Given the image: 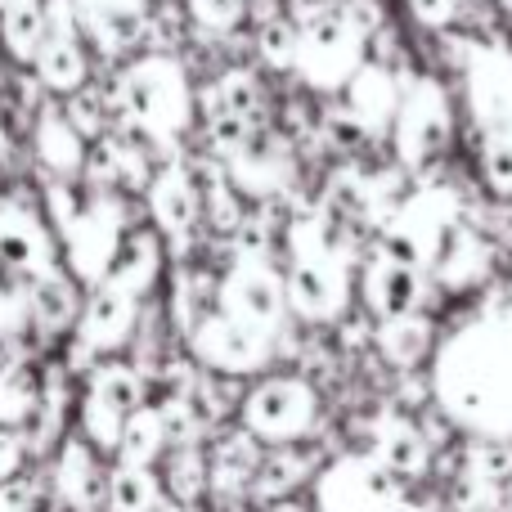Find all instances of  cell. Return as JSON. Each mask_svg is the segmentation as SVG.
Returning <instances> with one entry per match:
<instances>
[{
  "label": "cell",
  "mask_w": 512,
  "mask_h": 512,
  "mask_svg": "<svg viewBox=\"0 0 512 512\" xmlns=\"http://www.w3.org/2000/svg\"><path fill=\"white\" fill-rule=\"evenodd\" d=\"M265 512H315V504H301V499L292 495V499H279V504H265Z\"/></svg>",
  "instance_id": "cell-45"
},
{
  "label": "cell",
  "mask_w": 512,
  "mask_h": 512,
  "mask_svg": "<svg viewBox=\"0 0 512 512\" xmlns=\"http://www.w3.org/2000/svg\"><path fill=\"white\" fill-rule=\"evenodd\" d=\"M23 454H27V441L18 432H5L0 427V481H9L18 468H23Z\"/></svg>",
  "instance_id": "cell-43"
},
{
  "label": "cell",
  "mask_w": 512,
  "mask_h": 512,
  "mask_svg": "<svg viewBox=\"0 0 512 512\" xmlns=\"http://www.w3.org/2000/svg\"><path fill=\"white\" fill-rule=\"evenodd\" d=\"M45 32H50V18H45V9L36 5V0H23V5H14L5 14V45H9L14 59H32V54H41Z\"/></svg>",
  "instance_id": "cell-36"
},
{
  "label": "cell",
  "mask_w": 512,
  "mask_h": 512,
  "mask_svg": "<svg viewBox=\"0 0 512 512\" xmlns=\"http://www.w3.org/2000/svg\"><path fill=\"white\" fill-rule=\"evenodd\" d=\"M36 68H41V81L59 95H77L86 86V54L72 41L68 27H54V36H45L41 54H36Z\"/></svg>",
  "instance_id": "cell-29"
},
{
  "label": "cell",
  "mask_w": 512,
  "mask_h": 512,
  "mask_svg": "<svg viewBox=\"0 0 512 512\" xmlns=\"http://www.w3.org/2000/svg\"><path fill=\"white\" fill-rule=\"evenodd\" d=\"M162 504V481L153 468L117 463L108 472V512H153Z\"/></svg>",
  "instance_id": "cell-31"
},
{
  "label": "cell",
  "mask_w": 512,
  "mask_h": 512,
  "mask_svg": "<svg viewBox=\"0 0 512 512\" xmlns=\"http://www.w3.org/2000/svg\"><path fill=\"white\" fill-rule=\"evenodd\" d=\"M409 18H414L423 32H450L459 27V14H463V0H405Z\"/></svg>",
  "instance_id": "cell-42"
},
{
  "label": "cell",
  "mask_w": 512,
  "mask_h": 512,
  "mask_svg": "<svg viewBox=\"0 0 512 512\" xmlns=\"http://www.w3.org/2000/svg\"><path fill=\"white\" fill-rule=\"evenodd\" d=\"M36 158L54 176H77L86 167V140L68 122V113H59V108H45L41 113V122H36Z\"/></svg>",
  "instance_id": "cell-27"
},
{
  "label": "cell",
  "mask_w": 512,
  "mask_h": 512,
  "mask_svg": "<svg viewBox=\"0 0 512 512\" xmlns=\"http://www.w3.org/2000/svg\"><path fill=\"white\" fill-rule=\"evenodd\" d=\"M405 486L373 454H342L315 477V512H387Z\"/></svg>",
  "instance_id": "cell-7"
},
{
  "label": "cell",
  "mask_w": 512,
  "mask_h": 512,
  "mask_svg": "<svg viewBox=\"0 0 512 512\" xmlns=\"http://www.w3.org/2000/svg\"><path fill=\"white\" fill-rule=\"evenodd\" d=\"M153 512H189V508H180V504H176V499H162V504H158V508H153Z\"/></svg>",
  "instance_id": "cell-47"
},
{
  "label": "cell",
  "mask_w": 512,
  "mask_h": 512,
  "mask_svg": "<svg viewBox=\"0 0 512 512\" xmlns=\"http://www.w3.org/2000/svg\"><path fill=\"white\" fill-rule=\"evenodd\" d=\"M239 427L256 441L270 445H297L310 441L319 427V391L301 373H270L252 382L239 400Z\"/></svg>",
  "instance_id": "cell-5"
},
{
  "label": "cell",
  "mask_w": 512,
  "mask_h": 512,
  "mask_svg": "<svg viewBox=\"0 0 512 512\" xmlns=\"http://www.w3.org/2000/svg\"><path fill=\"white\" fill-rule=\"evenodd\" d=\"M189 14L207 32H234L248 14V0H189Z\"/></svg>",
  "instance_id": "cell-41"
},
{
  "label": "cell",
  "mask_w": 512,
  "mask_h": 512,
  "mask_svg": "<svg viewBox=\"0 0 512 512\" xmlns=\"http://www.w3.org/2000/svg\"><path fill=\"white\" fill-rule=\"evenodd\" d=\"M90 180L95 185H144V158L126 140H99V149L90 153Z\"/></svg>",
  "instance_id": "cell-34"
},
{
  "label": "cell",
  "mask_w": 512,
  "mask_h": 512,
  "mask_svg": "<svg viewBox=\"0 0 512 512\" xmlns=\"http://www.w3.org/2000/svg\"><path fill=\"white\" fill-rule=\"evenodd\" d=\"M342 95H346V108L360 117L373 140H391V126H396V113H400V68L369 54L355 68V77L346 81Z\"/></svg>",
  "instance_id": "cell-16"
},
{
  "label": "cell",
  "mask_w": 512,
  "mask_h": 512,
  "mask_svg": "<svg viewBox=\"0 0 512 512\" xmlns=\"http://www.w3.org/2000/svg\"><path fill=\"white\" fill-rule=\"evenodd\" d=\"M283 297L301 324H337L351 306V265L324 256L292 261L283 274Z\"/></svg>",
  "instance_id": "cell-11"
},
{
  "label": "cell",
  "mask_w": 512,
  "mask_h": 512,
  "mask_svg": "<svg viewBox=\"0 0 512 512\" xmlns=\"http://www.w3.org/2000/svg\"><path fill=\"white\" fill-rule=\"evenodd\" d=\"M0 265L27 274V279H41L54 270V243L27 207H0Z\"/></svg>",
  "instance_id": "cell-23"
},
{
  "label": "cell",
  "mask_w": 512,
  "mask_h": 512,
  "mask_svg": "<svg viewBox=\"0 0 512 512\" xmlns=\"http://www.w3.org/2000/svg\"><path fill=\"white\" fill-rule=\"evenodd\" d=\"M167 454V427H162L158 405H140L122 427L117 441V463H135V468H153Z\"/></svg>",
  "instance_id": "cell-30"
},
{
  "label": "cell",
  "mask_w": 512,
  "mask_h": 512,
  "mask_svg": "<svg viewBox=\"0 0 512 512\" xmlns=\"http://www.w3.org/2000/svg\"><path fill=\"white\" fill-rule=\"evenodd\" d=\"M436 346H441V337H436V324L427 315H405V319H391V324L373 328V351L396 373L423 369L436 355Z\"/></svg>",
  "instance_id": "cell-24"
},
{
  "label": "cell",
  "mask_w": 512,
  "mask_h": 512,
  "mask_svg": "<svg viewBox=\"0 0 512 512\" xmlns=\"http://www.w3.org/2000/svg\"><path fill=\"white\" fill-rule=\"evenodd\" d=\"M225 176L243 198H279L292 185V149L283 135L252 131L239 149L225 158Z\"/></svg>",
  "instance_id": "cell-14"
},
{
  "label": "cell",
  "mask_w": 512,
  "mask_h": 512,
  "mask_svg": "<svg viewBox=\"0 0 512 512\" xmlns=\"http://www.w3.org/2000/svg\"><path fill=\"white\" fill-rule=\"evenodd\" d=\"M360 301H364V315L378 319V324H391V319H405V315H423L427 270H414V265H400V261H387V256L369 252L360 265Z\"/></svg>",
  "instance_id": "cell-12"
},
{
  "label": "cell",
  "mask_w": 512,
  "mask_h": 512,
  "mask_svg": "<svg viewBox=\"0 0 512 512\" xmlns=\"http://www.w3.org/2000/svg\"><path fill=\"white\" fill-rule=\"evenodd\" d=\"M216 310L279 337L288 319V297H283V274L270 261H239L234 256L230 274L216 283Z\"/></svg>",
  "instance_id": "cell-10"
},
{
  "label": "cell",
  "mask_w": 512,
  "mask_h": 512,
  "mask_svg": "<svg viewBox=\"0 0 512 512\" xmlns=\"http://www.w3.org/2000/svg\"><path fill=\"white\" fill-rule=\"evenodd\" d=\"M454 140V108L445 86L432 72H400V113L391 126V153L396 167H405L409 176L432 180L436 167L445 162Z\"/></svg>",
  "instance_id": "cell-2"
},
{
  "label": "cell",
  "mask_w": 512,
  "mask_h": 512,
  "mask_svg": "<svg viewBox=\"0 0 512 512\" xmlns=\"http://www.w3.org/2000/svg\"><path fill=\"white\" fill-rule=\"evenodd\" d=\"M167 490L180 508L198 504L207 495V454L203 445H171L167 450Z\"/></svg>",
  "instance_id": "cell-32"
},
{
  "label": "cell",
  "mask_w": 512,
  "mask_h": 512,
  "mask_svg": "<svg viewBox=\"0 0 512 512\" xmlns=\"http://www.w3.org/2000/svg\"><path fill=\"white\" fill-rule=\"evenodd\" d=\"M32 319L41 328H50V333L54 328H68L77 319V288L59 270L32 279Z\"/></svg>",
  "instance_id": "cell-33"
},
{
  "label": "cell",
  "mask_w": 512,
  "mask_h": 512,
  "mask_svg": "<svg viewBox=\"0 0 512 512\" xmlns=\"http://www.w3.org/2000/svg\"><path fill=\"white\" fill-rule=\"evenodd\" d=\"M490 265H495L490 239H481L477 225L459 216V221L441 234V243H436L427 274H432L445 292H472V288H481V283H490Z\"/></svg>",
  "instance_id": "cell-15"
},
{
  "label": "cell",
  "mask_w": 512,
  "mask_h": 512,
  "mask_svg": "<svg viewBox=\"0 0 512 512\" xmlns=\"http://www.w3.org/2000/svg\"><path fill=\"white\" fill-rule=\"evenodd\" d=\"M158 270H162V248H158V239H153L149 230H140V234H131V239H122V248H117L113 265H108L104 283L140 301L144 292L158 283Z\"/></svg>",
  "instance_id": "cell-25"
},
{
  "label": "cell",
  "mask_w": 512,
  "mask_h": 512,
  "mask_svg": "<svg viewBox=\"0 0 512 512\" xmlns=\"http://www.w3.org/2000/svg\"><path fill=\"white\" fill-rule=\"evenodd\" d=\"M481 185L512 198V135H481Z\"/></svg>",
  "instance_id": "cell-40"
},
{
  "label": "cell",
  "mask_w": 512,
  "mask_h": 512,
  "mask_svg": "<svg viewBox=\"0 0 512 512\" xmlns=\"http://www.w3.org/2000/svg\"><path fill=\"white\" fill-rule=\"evenodd\" d=\"M203 216L212 221V230H216V234H239V225L248 221V212H243V194L230 185L225 167H221V171H212V180H207Z\"/></svg>",
  "instance_id": "cell-37"
},
{
  "label": "cell",
  "mask_w": 512,
  "mask_h": 512,
  "mask_svg": "<svg viewBox=\"0 0 512 512\" xmlns=\"http://www.w3.org/2000/svg\"><path fill=\"white\" fill-rule=\"evenodd\" d=\"M319 450L310 441H297V445H270L261 454V468H256L252 486H248V499L252 504H279V499H292L306 481L319 477Z\"/></svg>",
  "instance_id": "cell-21"
},
{
  "label": "cell",
  "mask_w": 512,
  "mask_h": 512,
  "mask_svg": "<svg viewBox=\"0 0 512 512\" xmlns=\"http://www.w3.org/2000/svg\"><path fill=\"white\" fill-rule=\"evenodd\" d=\"M468 108L481 135H512V54L495 45H477L463 68Z\"/></svg>",
  "instance_id": "cell-13"
},
{
  "label": "cell",
  "mask_w": 512,
  "mask_h": 512,
  "mask_svg": "<svg viewBox=\"0 0 512 512\" xmlns=\"http://www.w3.org/2000/svg\"><path fill=\"white\" fill-rule=\"evenodd\" d=\"M432 405L472 436L512 441V279H490L477 315L432 355Z\"/></svg>",
  "instance_id": "cell-1"
},
{
  "label": "cell",
  "mask_w": 512,
  "mask_h": 512,
  "mask_svg": "<svg viewBox=\"0 0 512 512\" xmlns=\"http://www.w3.org/2000/svg\"><path fill=\"white\" fill-rule=\"evenodd\" d=\"M54 216L68 239V265L81 283H104L108 265L122 248V207L108 198H86V194H50Z\"/></svg>",
  "instance_id": "cell-6"
},
{
  "label": "cell",
  "mask_w": 512,
  "mask_h": 512,
  "mask_svg": "<svg viewBox=\"0 0 512 512\" xmlns=\"http://www.w3.org/2000/svg\"><path fill=\"white\" fill-rule=\"evenodd\" d=\"M149 212L171 243H189L203 221V189L185 167H162L149 180Z\"/></svg>",
  "instance_id": "cell-20"
},
{
  "label": "cell",
  "mask_w": 512,
  "mask_h": 512,
  "mask_svg": "<svg viewBox=\"0 0 512 512\" xmlns=\"http://www.w3.org/2000/svg\"><path fill=\"white\" fill-rule=\"evenodd\" d=\"M364 59H369V41L342 14V0L306 5V14L297 23V63H292L301 86L315 90V95L346 90V81L355 77V68Z\"/></svg>",
  "instance_id": "cell-3"
},
{
  "label": "cell",
  "mask_w": 512,
  "mask_h": 512,
  "mask_svg": "<svg viewBox=\"0 0 512 512\" xmlns=\"http://www.w3.org/2000/svg\"><path fill=\"white\" fill-rule=\"evenodd\" d=\"M319 140H324L328 149H337L342 158H360L373 144V135L364 131V122L346 104H324L319 108Z\"/></svg>",
  "instance_id": "cell-35"
},
{
  "label": "cell",
  "mask_w": 512,
  "mask_h": 512,
  "mask_svg": "<svg viewBox=\"0 0 512 512\" xmlns=\"http://www.w3.org/2000/svg\"><path fill=\"white\" fill-rule=\"evenodd\" d=\"M135 319H140V301L126 297V292H117V288H108V283H95L90 301L81 306V315H77L81 355L117 351V346L135 333Z\"/></svg>",
  "instance_id": "cell-19"
},
{
  "label": "cell",
  "mask_w": 512,
  "mask_h": 512,
  "mask_svg": "<svg viewBox=\"0 0 512 512\" xmlns=\"http://www.w3.org/2000/svg\"><path fill=\"white\" fill-rule=\"evenodd\" d=\"M189 351L203 364L207 373H221V378H248L261 373L274 360V337L261 328L243 324V319L212 310L207 319H198V328L189 333Z\"/></svg>",
  "instance_id": "cell-9"
},
{
  "label": "cell",
  "mask_w": 512,
  "mask_h": 512,
  "mask_svg": "<svg viewBox=\"0 0 512 512\" xmlns=\"http://www.w3.org/2000/svg\"><path fill=\"white\" fill-rule=\"evenodd\" d=\"M459 477H468L481 495L499 499L504 486L512 481V441L499 436H472L459 450Z\"/></svg>",
  "instance_id": "cell-26"
},
{
  "label": "cell",
  "mask_w": 512,
  "mask_h": 512,
  "mask_svg": "<svg viewBox=\"0 0 512 512\" xmlns=\"http://www.w3.org/2000/svg\"><path fill=\"white\" fill-rule=\"evenodd\" d=\"M117 104H122L126 122L135 131H144L149 140H176L185 135L189 117H194V90L180 68V59L171 54H144L140 63H131L117 86Z\"/></svg>",
  "instance_id": "cell-4"
},
{
  "label": "cell",
  "mask_w": 512,
  "mask_h": 512,
  "mask_svg": "<svg viewBox=\"0 0 512 512\" xmlns=\"http://www.w3.org/2000/svg\"><path fill=\"white\" fill-rule=\"evenodd\" d=\"M369 454L400 481V486H405V481H423L427 472H432V454L436 450L427 445V436L418 432L414 418L387 414V418H378V427H373Z\"/></svg>",
  "instance_id": "cell-22"
},
{
  "label": "cell",
  "mask_w": 512,
  "mask_h": 512,
  "mask_svg": "<svg viewBox=\"0 0 512 512\" xmlns=\"http://www.w3.org/2000/svg\"><path fill=\"white\" fill-rule=\"evenodd\" d=\"M32 319V279L0 265V337H14Z\"/></svg>",
  "instance_id": "cell-39"
},
{
  "label": "cell",
  "mask_w": 512,
  "mask_h": 512,
  "mask_svg": "<svg viewBox=\"0 0 512 512\" xmlns=\"http://www.w3.org/2000/svg\"><path fill=\"white\" fill-rule=\"evenodd\" d=\"M14 5H23V0H0V9H5V14H9V9H14Z\"/></svg>",
  "instance_id": "cell-48"
},
{
  "label": "cell",
  "mask_w": 512,
  "mask_h": 512,
  "mask_svg": "<svg viewBox=\"0 0 512 512\" xmlns=\"http://www.w3.org/2000/svg\"><path fill=\"white\" fill-rule=\"evenodd\" d=\"M256 50H261L265 68L292 72V63H297V23L283 14L261 18V27H256Z\"/></svg>",
  "instance_id": "cell-38"
},
{
  "label": "cell",
  "mask_w": 512,
  "mask_h": 512,
  "mask_svg": "<svg viewBox=\"0 0 512 512\" xmlns=\"http://www.w3.org/2000/svg\"><path fill=\"white\" fill-rule=\"evenodd\" d=\"M95 18H135L144 9V0H81Z\"/></svg>",
  "instance_id": "cell-44"
},
{
  "label": "cell",
  "mask_w": 512,
  "mask_h": 512,
  "mask_svg": "<svg viewBox=\"0 0 512 512\" xmlns=\"http://www.w3.org/2000/svg\"><path fill=\"white\" fill-rule=\"evenodd\" d=\"M387 512H427V508H423V504H414V499L405 495V499H396V504H391Z\"/></svg>",
  "instance_id": "cell-46"
},
{
  "label": "cell",
  "mask_w": 512,
  "mask_h": 512,
  "mask_svg": "<svg viewBox=\"0 0 512 512\" xmlns=\"http://www.w3.org/2000/svg\"><path fill=\"white\" fill-rule=\"evenodd\" d=\"M144 405V378L135 364L108 360L90 373L86 400H81V436H86L95 450L117 454V441H122V427L135 409Z\"/></svg>",
  "instance_id": "cell-8"
},
{
  "label": "cell",
  "mask_w": 512,
  "mask_h": 512,
  "mask_svg": "<svg viewBox=\"0 0 512 512\" xmlns=\"http://www.w3.org/2000/svg\"><path fill=\"white\" fill-rule=\"evenodd\" d=\"M203 454H207V495H216L221 504H234V499L248 495L256 468H261L265 445L256 441L252 432H243V427H230V432L216 436Z\"/></svg>",
  "instance_id": "cell-17"
},
{
  "label": "cell",
  "mask_w": 512,
  "mask_h": 512,
  "mask_svg": "<svg viewBox=\"0 0 512 512\" xmlns=\"http://www.w3.org/2000/svg\"><path fill=\"white\" fill-rule=\"evenodd\" d=\"M54 486L72 512H108V472L99 463V450L86 436H68L59 445L54 463Z\"/></svg>",
  "instance_id": "cell-18"
},
{
  "label": "cell",
  "mask_w": 512,
  "mask_h": 512,
  "mask_svg": "<svg viewBox=\"0 0 512 512\" xmlns=\"http://www.w3.org/2000/svg\"><path fill=\"white\" fill-rule=\"evenodd\" d=\"M207 117H234V122L261 126V81L248 68H230L212 81V90L203 95Z\"/></svg>",
  "instance_id": "cell-28"
}]
</instances>
